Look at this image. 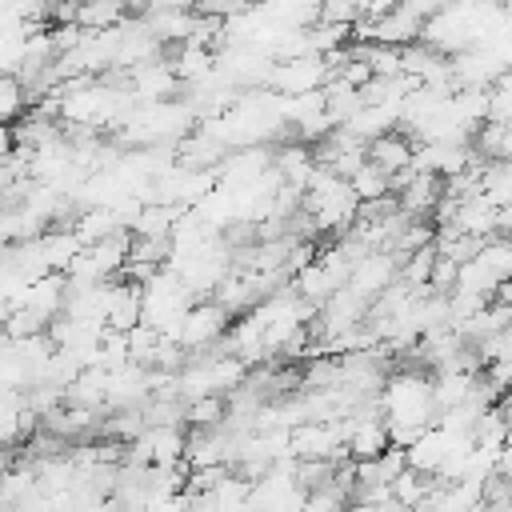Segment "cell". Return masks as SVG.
<instances>
[{
	"instance_id": "6da1fadb",
	"label": "cell",
	"mask_w": 512,
	"mask_h": 512,
	"mask_svg": "<svg viewBox=\"0 0 512 512\" xmlns=\"http://www.w3.org/2000/svg\"><path fill=\"white\" fill-rule=\"evenodd\" d=\"M384 388L376 392V404L384 420H404V424H436V404H432V380L420 372H396L380 380Z\"/></svg>"
},
{
	"instance_id": "7a4b0ae2",
	"label": "cell",
	"mask_w": 512,
	"mask_h": 512,
	"mask_svg": "<svg viewBox=\"0 0 512 512\" xmlns=\"http://www.w3.org/2000/svg\"><path fill=\"white\" fill-rule=\"evenodd\" d=\"M228 308H220L216 300H192L188 304V312H184V320H180V348L184 352H204V348H212L224 332H228Z\"/></svg>"
},
{
	"instance_id": "3957f363",
	"label": "cell",
	"mask_w": 512,
	"mask_h": 512,
	"mask_svg": "<svg viewBox=\"0 0 512 512\" xmlns=\"http://www.w3.org/2000/svg\"><path fill=\"white\" fill-rule=\"evenodd\" d=\"M324 76H328V68H324L320 56H292V60H272L264 88H272V92H280V96H296V92L320 88Z\"/></svg>"
},
{
	"instance_id": "277c9868",
	"label": "cell",
	"mask_w": 512,
	"mask_h": 512,
	"mask_svg": "<svg viewBox=\"0 0 512 512\" xmlns=\"http://www.w3.org/2000/svg\"><path fill=\"white\" fill-rule=\"evenodd\" d=\"M124 88L132 92L136 104H152V100H172L176 88H180V80H176V72H172L168 60L152 56V60H144V64H136V68L124 72Z\"/></svg>"
},
{
	"instance_id": "5b68a950",
	"label": "cell",
	"mask_w": 512,
	"mask_h": 512,
	"mask_svg": "<svg viewBox=\"0 0 512 512\" xmlns=\"http://www.w3.org/2000/svg\"><path fill=\"white\" fill-rule=\"evenodd\" d=\"M396 264H400V256H396V252H364V256L352 264V272H348L344 288L372 304V300H376V296L396 280Z\"/></svg>"
},
{
	"instance_id": "8992f818",
	"label": "cell",
	"mask_w": 512,
	"mask_h": 512,
	"mask_svg": "<svg viewBox=\"0 0 512 512\" xmlns=\"http://www.w3.org/2000/svg\"><path fill=\"white\" fill-rule=\"evenodd\" d=\"M136 440L144 444L148 464H156V468H168V464L184 460V432H180V424H148Z\"/></svg>"
},
{
	"instance_id": "52a82bcc",
	"label": "cell",
	"mask_w": 512,
	"mask_h": 512,
	"mask_svg": "<svg viewBox=\"0 0 512 512\" xmlns=\"http://www.w3.org/2000/svg\"><path fill=\"white\" fill-rule=\"evenodd\" d=\"M440 188H444V180H440L436 172H412V180L400 188L396 204H400L404 216L424 220V216H432V208H436V200H440Z\"/></svg>"
},
{
	"instance_id": "ba28073f",
	"label": "cell",
	"mask_w": 512,
	"mask_h": 512,
	"mask_svg": "<svg viewBox=\"0 0 512 512\" xmlns=\"http://www.w3.org/2000/svg\"><path fill=\"white\" fill-rule=\"evenodd\" d=\"M64 292H68L64 272H44V276L28 280V288H24V304H20V308H32L36 316L52 320V316H60V308H64Z\"/></svg>"
},
{
	"instance_id": "9c48e42d",
	"label": "cell",
	"mask_w": 512,
	"mask_h": 512,
	"mask_svg": "<svg viewBox=\"0 0 512 512\" xmlns=\"http://www.w3.org/2000/svg\"><path fill=\"white\" fill-rule=\"evenodd\" d=\"M364 160H372L380 172H400V168H408L412 164V140L404 136V132H384V136H376V140H368L364 144Z\"/></svg>"
},
{
	"instance_id": "30bf717a",
	"label": "cell",
	"mask_w": 512,
	"mask_h": 512,
	"mask_svg": "<svg viewBox=\"0 0 512 512\" xmlns=\"http://www.w3.org/2000/svg\"><path fill=\"white\" fill-rule=\"evenodd\" d=\"M340 128L348 136H356L360 144H368V140H376V136H384V132L396 128V108L392 104H360Z\"/></svg>"
},
{
	"instance_id": "8fae6325",
	"label": "cell",
	"mask_w": 512,
	"mask_h": 512,
	"mask_svg": "<svg viewBox=\"0 0 512 512\" xmlns=\"http://www.w3.org/2000/svg\"><path fill=\"white\" fill-rule=\"evenodd\" d=\"M168 64H172V72H176L180 84H196V80H204V76L216 68V52H212L208 44H192V40H184L180 52H176Z\"/></svg>"
},
{
	"instance_id": "7c38bea8",
	"label": "cell",
	"mask_w": 512,
	"mask_h": 512,
	"mask_svg": "<svg viewBox=\"0 0 512 512\" xmlns=\"http://www.w3.org/2000/svg\"><path fill=\"white\" fill-rule=\"evenodd\" d=\"M480 196L496 208L512 204V164L508 160H484L480 164V180H476Z\"/></svg>"
},
{
	"instance_id": "4fadbf2b",
	"label": "cell",
	"mask_w": 512,
	"mask_h": 512,
	"mask_svg": "<svg viewBox=\"0 0 512 512\" xmlns=\"http://www.w3.org/2000/svg\"><path fill=\"white\" fill-rule=\"evenodd\" d=\"M472 152L480 156V160H508L512 156V128L508 124H480L476 132H472Z\"/></svg>"
},
{
	"instance_id": "5bb4252c",
	"label": "cell",
	"mask_w": 512,
	"mask_h": 512,
	"mask_svg": "<svg viewBox=\"0 0 512 512\" xmlns=\"http://www.w3.org/2000/svg\"><path fill=\"white\" fill-rule=\"evenodd\" d=\"M432 480H436V476H424V472H412V468H404L400 476H392V480H388V492H392V500H396L400 508L416 512V508L424 504V496H428Z\"/></svg>"
},
{
	"instance_id": "9a60e30c",
	"label": "cell",
	"mask_w": 512,
	"mask_h": 512,
	"mask_svg": "<svg viewBox=\"0 0 512 512\" xmlns=\"http://www.w3.org/2000/svg\"><path fill=\"white\" fill-rule=\"evenodd\" d=\"M124 4H116V0H80V8H76V24L80 28H88V32H96V28H112V24H124Z\"/></svg>"
},
{
	"instance_id": "2e32d148",
	"label": "cell",
	"mask_w": 512,
	"mask_h": 512,
	"mask_svg": "<svg viewBox=\"0 0 512 512\" xmlns=\"http://www.w3.org/2000/svg\"><path fill=\"white\" fill-rule=\"evenodd\" d=\"M224 416H228V404L220 392H208V396H196L184 404V420L192 428H216V424H224Z\"/></svg>"
},
{
	"instance_id": "e0dca14e",
	"label": "cell",
	"mask_w": 512,
	"mask_h": 512,
	"mask_svg": "<svg viewBox=\"0 0 512 512\" xmlns=\"http://www.w3.org/2000/svg\"><path fill=\"white\" fill-rule=\"evenodd\" d=\"M476 260H480L496 280H508V272H512V244H508V236H488V240H480Z\"/></svg>"
},
{
	"instance_id": "ac0fdd59",
	"label": "cell",
	"mask_w": 512,
	"mask_h": 512,
	"mask_svg": "<svg viewBox=\"0 0 512 512\" xmlns=\"http://www.w3.org/2000/svg\"><path fill=\"white\" fill-rule=\"evenodd\" d=\"M348 188L356 200H376L388 192V172H380L372 160H360V168L348 176Z\"/></svg>"
},
{
	"instance_id": "d6986e66",
	"label": "cell",
	"mask_w": 512,
	"mask_h": 512,
	"mask_svg": "<svg viewBox=\"0 0 512 512\" xmlns=\"http://www.w3.org/2000/svg\"><path fill=\"white\" fill-rule=\"evenodd\" d=\"M28 104V92L24 84L12 76V72H0V124H12Z\"/></svg>"
},
{
	"instance_id": "ffe728a7",
	"label": "cell",
	"mask_w": 512,
	"mask_h": 512,
	"mask_svg": "<svg viewBox=\"0 0 512 512\" xmlns=\"http://www.w3.org/2000/svg\"><path fill=\"white\" fill-rule=\"evenodd\" d=\"M344 508H348V500H344L332 484L304 492V504H300V512H344Z\"/></svg>"
},
{
	"instance_id": "44dd1931",
	"label": "cell",
	"mask_w": 512,
	"mask_h": 512,
	"mask_svg": "<svg viewBox=\"0 0 512 512\" xmlns=\"http://www.w3.org/2000/svg\"><path fill=\"white\" fill-rule=\"evenodd\" d=\"M372 460H376V472H380V480H384V484L408 468V460H404V448H396V444H388V448H384L380 456H372Z\"/></svg>"
},
{
	"instance_id": "7402d4cb",
	"label": "cell",
	"mask_w": 512,
	"mask_h": 512,
	"mask_svg": "<svg viewBox=\"0 0 512 512\" xmlns=\"http://www.w3.org/2000/svg\"><path fill=\"white\" fill-rule=\"evenodd\" d=\"M448 4H452V0H404V8H408V12H416L420 20H424V16H432V12H440V8H448Z\"/></svg>"
},
{
	"instance_id": "603a6c76",
	"label": "cell",
	"mask_w": 512,
	"mask_h": 512,
	"mask_svg": "<svg viewBox=\"0 0 512 512\" xmlns=\"http://www.w3.org/2000/svg\"><path fill=\"white\" fill-rule=\"evenodd\" d=\"M404 0H360V16H384V12H392V8H400Z\"/></svg>"
},
{
	"instance_id": "cb8c5ba5",
	"label": "cell",
	"mask_w": 512,
	"mask_h": 512,
	"mask_svg": "<svg viewBox=\"0 0 512 512\" xmlns=\"http://www.w3.org/2000/svg\"><path fill=\"white\" fill-rule=\"evenodd\" d=\"M8 148H12V132H8L4 124H0V160L8 156Z\"/></svg>"
},
{
	"instance_id": "d4e9b609",
	"label": "cell",
	"mask_w": 512,
	"mask_h": 512,
	"mask_svg": "<svg viewBox=\"0 0 512 512\" xmlns=\"http://www.w3.org/2000/svg\"><path fill=\"white\" fill-rule=\"evenodd\" d=\"M484 512H512V504L508 500H492V504H484Z\"/></svg>"
},
{
	"instance_id": "484cf974",
	"label": "cell",
	"mask_w": 512,
	"mask_h": 512,
	"mask_svg": "<svg viewBox=\"0 0 512 512\" xmlns=\"http://www.w3.org/2000/svg\"><path fill=\"white\" fill-rule=\"evenodd\" d=\"M0 448H4V444H0Z\"/></svg>"
}]
</instances>
